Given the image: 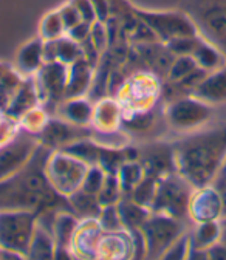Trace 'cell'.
<instances>
[{
	"instance_id": "6da1fadb",
	"label": "cell",
	"mask_w": 226,
	"mask_h": 260,
	"mask_svg": "<svg viewBox=\"0 0 226 260\" xmlns=\"http://www.w3.org/2000/svg\"><path fill=\"white\" fill-rule=\"evenodd\" d=\"M51 149L39 144L26 165L0 181V211H33L38 215L66 202L63 195L56 192L47 177V161Z\"/></svg>"
},
{
	"instance_id": "7a4b0ae2",
	"label": "cell",
	"mask_w": 226,
	"mask_h": 260,
	"mask_svg": "<svg viewBox=\"0 0 226 260\" xmlns=\"http://www.w3.org/2000/svg\"><path fill=\"white\" fill-rule=\"evenodd\" d=\"M172 146L177 172L196 189L209 186L226 162V125L190 134Z\"/></svg>"
},
{
	"instance_id": "3957f363",
	"label": "cell",
	"mask_w": 226,
	"mask_h": 260,
	"mask_svg": "<svg viewBox=\"0 0 226 260\" xmlns=\"http://www.w3.org/2000/svg\"><path fill=\"white\" fill-rule=\"evenodd\" d=\"M181 11L193 22L199 36L226 56V0H183Z\"/></svg>"
},
{
	"instance_id": "277c9868",
	"label": "cell",
	"mask_w": 226,
	"mask_h": 260,
	"mask_svg": "<svg viewBox=\"0 0 226 260\" xmlns=\"http://www.w3.org/2000/svg\"><path fill=\"white\" fill-rule=\"evenodd\" d=\"M193 190L196 187L178 172L159 178L150 211L186 221L189 218V203Z\"/></svg>"
},
{
	"instance_id": "5b68a950",
	"label": "cell",
	"mask_w": 226,
	"mask_h": 260,
	"mask_svg": "<svg viewBox=\"0 0 226 260\" xmlns=\"http://www.w3.org/2000/svg\"><path fill=\"white\" fill-rule=\"evenodd\" d=\"M36 224L38 214L33 211H0V251L26 255Z\"/></svg>"
},
{
	"instance_id": "8992f818",
	"label": "cell",
	"mask_w": 226,
	"mask_h": 260,
	"mask_svg": "<svg viewBox=\"0 0 226 260\" xmlns=\"http://www.w3.org/2000/svg\"><path fill=\"white\" fill-rule=\"evenodd\" d=\"M146 242V258H163L172 243L186 233L184 220L152 212L140 228Z\"/></svg>"
},
{
	"instance_id": "52a82bcc",
	"label": "cell",
	"mask_w": 226,
	"mask_h": 260,
	"mask_svg": "<svg viewBox=\"0 0 226 260\" xmlns=\"http://www.w3.org/2000/svg\"><path fill=\"white\" fill-rule=\"evenodd\" d=\"M88 165L84 161L60 150H53L47 161V177L56 192L63 197H70L81 189L87 175Z\"/></svg>"
},
{
	"instance_id": "ba28073f",
	"label": "cell",
	"mask_w": 226,
	"mask_h": 260,
	"mask_svg": "<svg viewBox=\"0 0 226 260\" xmlns=\"http://www.w3.org/2000/svg\"><path fill=\"white\" fill-rule=\"evenodd\" d=\"M134 14L144 22L156 36V39L163 44H168L178 38L199 36L197 28L189 16L183 11H143L134 8Z\"/></svg>"
},
{
	"instance_id": "9c48e42d",
	"label": "cell",
	"mask_w": 226,
	"mask_h": 260,
	"mask_svg": "<svg viewBox=\"0 0 226 260\" xmlns=\"http://www.w3.org/2000/svg\"><path fill=\"white\" fill-rule=\"evenodd\" d=\"M212 116V106L200 101L199 98L187 94L168 103L165 109V119L171 128L177 132H192L209 121Z\"/></svg>"
},
{
	"instance_id": "30bf717a",
	"label": "cell",
	"mask_w": 226,
	"mask_h": 260,
	"mask_svg": "<svg viewBox=\"0 0 226 260\" xmlns=\"http://www.w3.org/2000/svg\"><path fill=\"white\" fill-rule=\"evenodd\" d=\"M38 134L23 128L0 144V181L20 171L39 146Z\"/></svg>"
},
{
	"instance_id": "8fae6325",
	"label": "cell",
	"mask_w": 226,
	"mask_h": 260,
	"mask_svg": "<svg viewBox=\"0 0 226 260\" xmlns=\"http://www.w3.org/2000/svg\"><path fill=\"white\" fill-rule=\"evenodd\" d=\"M33 78L39 101L45 106H53L57 110V106L66 100L69 65L60 62H45Z\"/></svg>"
},
{
	"instance_id": "7c38bea8",
	"label": "cell",
	"mask_w": 226,
	"mask_h": 260,
	"mask_svg": "<svg viewBox=\"0 0 226 260\" xmlns=\"http://www.w3.org/2000/svg\"><path fill=\"white\" fill-rule=\"evenodd\" d=\"M138 161L144 169V174L159 180L166 175L177 172L175 152L172 143L152 141L138 147Z\"/></svg>"
},
{
	"instance_id": "4fadbf2b",
	"label": "cell",
	"mask_w": 226,
	"mask_h": 260,
	"mask_svg": "<svg viewBox=\"0 0 226 260\" xmlns=\"http://www.w3.org/2000/svg\"><path fill=\"white\" fill-rule=\"evenodd\" d=\"M39 143L51 150H59L75 141L84 140V138H93V132L87 125H78L66 119L51 118L47 119L45 125L38 134Z\"/></svg>"
},
{
	"instance_id": "5bb4252c",
	"label": "cell",
	"mask_w": 226,
	"mask_h": 260,
	"mask_svg": "<svg viewBox=\"0 0 226 260\" xmlns=\"http://www.w3.org/2000/svg\"><path fill=\"white\" fill-rule=\"evenodd\" d=\"M223 217V197L212 184L197 187L189 203V218L196 223L218 220Z\"/></svg>"
},
{
	"instance_id": "9a60e30c",
	"label": "cell",
	"mask_w": 226,
	"mask_h": 260,
	"mask_svg": "<svg viewBox=\"0 0 226 260\" xmlns=\"http://www.w3.org/2000/svg\"><path fill=\"white\" fill-rule=\"evenodd\" d=\"M190 94L212 107L226 103V67L208 73Z\"/></svg>"
},
{
	"instance_id": "2e32d148",
	"label": "cell",
	"mask_w": 226,
	"mask_h": 260,
	"mask_svg": "<svg viewBox=\"0 0 226 260\" xmlns=\"http://www.w3.org/2000/svg\"><path fill=\"white\" fill-rule=\"evenodd\" d=\"M82 57L81 44L70 39L69 36H62L54 41L44 42V63L45 62H60L72 65Z\"/></svg>"
},
{
	"instance_id": "e0dca14e",
	"label": "cell",
	"mask_w": 226,
	"mask_h": 260,
	"mask_svg": "<svg viewBox=\"0 0 226 260\" xmlns=\"http://www.w3.org/2000/svg\"><path fill=\"white\" fill-rule=\"evenodd\" d=\"M38 103H39V96L35 85V78L28 76V79H25L19 85L14 96L11 98L10 106L7 107V115L13 119L23 118L28 112L36 109Z\"/></svg>"
},
{
	"instance_id": "ac0fdd59",
	"label": "cell",
	"mask_w": 226,
	"mask_h": 260,
	"mask_svg": "<svg viewBox=\"0 0 226 260\" xmlns=\"http://www.w3.org/2000/svg\"><path fill=\"white\" fill-rule=\"evenodd\" d=\"M93 70L94 67L84 57L69 65L66 100L67 98H81L90 91V87L93 84Z\"/></svg>"
},
{
	"instance_id": "d6986e66",
	"label": "cell",
	"mask_w": 226,
	"mask_h": 260,
	"mask_svg": "<svg viewBox=\"0 0 226 260\" xmlns=\"http://www.w3.org/2000/svg\"><path fill=\"white\" fill-rule=\"evenodd\" d=\"M78 218L72 211H57L53 220V237L56 251H70L75 233L78 230Z\"/></svg>"
},
{
	"instance_id": "ffe728a7",
	"label": "cell",
	"mask_w": 226,
	"mask_h": 260,
	"mask_svg": "<svg viewBox=\"0 0 226 260\" xmlns=\"http://www.w3.org/2000/svg\"><path fill=\"white\" fill-rule=\"evenodd\" d=\"M57 112L62 119L70 121L78 125H87L93 121V106L90 100L81 98H67L57 106Z\"/></svg>"
},
{
	"instance_id": "44dd1931",
	"label": "cell",
	"mask_w": 226,
	"mask_h": 260,
	"mask_svg": "<svg viewBox=\"0 0 226 260\" xmlns=\"http://www.w3.org/2000/svg\"><path fill=\"white\" fill-rule=\"evenodd\" d=\"M44 39H33L25 44L17 53V69L26 76H33L44 65Z\"/></svg>"
},
{
	"instance_id": "7402d4cb",
	"label": "cell",
	"mask_w": 226,
	"mask_h": 260,
	"mask_svg": "<svg viewBox=\"0 0 226 260\" xmlns=\"http://www.w3.org/2000/svg\"><path fill=\"white\" fill-rule=\"evenodd\" d=\"M116 208L122 221V228L127 233L140 230L143 223L147 220V217L152 214L149 208L135 203L131 197H121V200L116 203Z\"/></svg>"
},
{
	"instance_id": "603a6c76",
	"label": "cell",
	"mask_w": 226,
	"mask_h": 260,
	"mask_svg": "<svg viewBox=\"0 0 226 260\" xmlns=\"http://www.w3.org/2000/svg\"><path fill=\"white\" fill-rule=\"evenodd\" d=\"M67 199H69L73 214L82 220H96L103 211V206L98 197H96L94 193L85 192L82 189H78Z\"/></svg>"
},
{
	"instance_id": "cb8c5ba5",
	"label": "cell",
	"mask_w": 226,
	"mask_h": 260,
	"mask_svg": "<svg viewBox=\"0 0 226 260\" xmlns=\"http://www.w3.org/2000/svg\"><path fill=\"white\" fill-rule=\"evenodd\" d=\"M122 107L112 100H101L93 112V121L100 132H112L121 125Z\"/></svg>"
},
{
	"instance_id": "d4e9b609",
	"label": "cell",
	"mask_w": 226,
	"mask_h": 260,
	"mask_svg": "<svg viewBox=\"0 0 226 260\" xmlns=\"http://www.w3.org/2000/svg\"><path fill=\"white\" fill-rule=\"evenodd\" d=\"M54 251H56V245H54L53 231L47 230V228L44 226V223H41L38 220L36 230H35L33 239H31L26 257H31V258H54Z\"/></svg>"
},
{
	"instance_id": "484cf974",
	"label": "cell",
	"mask_w": 226,
	"mask_h": 260,
	"mask_svg": "<svg viewBox=\"0 0 226 260\" xmlns=\"http://www.w3.org/2000/svg\"><path fill=\"white\" fill-rule=\"evenodd\" d=\"M192 57L196 59L197 65L206 72H215L223 67H226V56L212 44L206 42L200 38L196 50L192 53Z\"/></svg>"
},
{
	"instance_id": "4316f807",
	"label": "cell",
	"mask_w": 226,
	"mask_h": 260,
	"mask_svg": "<svg viewBox=\"0 0 226 260\" xmlns=\"http://www.w3.org/2000/svg\"><path fill=\"white\" fill-rule=\"evenodd\" d=\"M220 234H221V224L218 223V220L197 223L193 231L189 233V239H190L189 248L208 251L214 243L220 240Z\"/></svg>"
},
{
	"instance_id": "83f0119b",
	"label": "cell",
	"mask_w": 226,
	"mask_h": 260,
	"mask_svg": "<svg viewBox=\"0 0 226 260\" xmlns=\"http://www.w3.org/2000/svg\"><path fill=\"white\" fill-rule=\"evenodd\" d=\"M60 152H66L81 161H84L88 166H96L100 161V152H101V144L96 143L93 138H84L79 141H75L66 147L59 149Z\"/></svg>"
},
{
	"instance_id": "f1b7e54d",
	"label": "cell",
	"mask_w": 226,
	"mask_h": 260,
	"mask_svg": "<svg viewBox=\"0 0 226 260\" xmlns=\"http://www.w3.org/2000/svg\"><path fill=\"white\" fill-rule=\"evenodd\" d=\"M116 175H118V180L121 184L122 197H127V195H131L134 187L143 180V177L146 174H144L141 162L138 159H135V161H125L124 165L119 168Z\"/></svg>"
},
{
	"instance_id": "f546056e",
	"label": "cell",
	"mask_w": 226,
	"mask_h": 260,
	"mask_svg": "<svg viewBox=\"0 0 226 260\" xmlns=\"http://www.w3.org/2000/svg\"><path fill=\"white\" fill-rule=\"evenodd\" d=\"M156 181L158 180H155L149 175H144L143 180L134 187L131 195H127V197H131L135 203L150 209L153 199H155V192H156Z\"/></svg>"
},
{
	"instance_id": "4dcf8cb0",
	"label": "cell",
	"mask_w": 226,
	"mask_h": 260,
	"mask_svg": "<svg viewBox=\"0 0 226 260\" xmlns=\"http://www.w3.org/2000/svg\"><path fill=\"white\" fill-rule=\"evenodd\" d=\"M98 200L101 203V206H110V205H116L121 197H122V190H121V184L118 180V175L113 174H106L103 187L98 192Z\"/></svg>"
},
{
	"instance_id": "1f68e13d",
	"label": "cell",
	"mask_w": 226,
	"mask_h": 260,
	"mask_svg": "<svg viewBox=\"0 0 226 260\" xmlns=\"http://www.w3.org/2000/svg\"><path fill=\"white\" fill-rule=\"evenodd\" d=\"M66 25L62 22V17H60V13L56 11V13H50L44 20H42V25H41V38L44 41H54V39H59L62 36H66Z\"/></svg>"
},
{
	"instance_id": "d6a6232c",
	"label": "cell",
	"mask_w": 226,
	"mask_h": 260,
	"mask_svg": "<svg viewBox=\"0 0 226 260\" xmlns=\"http://www.w3.org/2000/svg\"><path fill=\"white\" fill-rule=\"evenodd\" d=\"M101 226V230L106 233H118V231H124L122 228V221L118 212L116 205H110V206H104L100 217L96 218Z\"/></svg>"
},
{
	"instance_id": "836d02e7",
	"label": "cell",
	"mask_w": 226,
	"mask_h": 260,
	"mask_svg": "<svg viewBox=\"0 0 226 260\" xmlns=\"http://www.w3.org/2000/svg\"><path fill=\"white\" fill-rule=\"evenodd\" d=\"M197 67L199 65L192 56H177L172 62L171 70H169L168 81H172V82L180 81L184 76H187L189 73H192Z\"/></svg>"
},
{
	"instance_id": "e575fe53",
	"label": "cell",
	"mask_w": 226,
	"mask_h": 260,
	"mask_svg": "<svg viewBox=\"0 0 226 260\" xmlns=\"http://www.w3.org/2000/svg\"><path fill=\"white\" fill-rule=\"evenodd\" d=\"M104 178H106V172L98 165H96V166H90L88 171H87V175H85V178L82 181L81 189L85 190V192L98 195L100 189L103 187Z\"/></svg>"
},
{
	"instance_id": "d590c367",
	"label": "cell",
	"mask_w": 226,
	"mask_h": 260,
	"mask_svg": "<svg viewBox=\"0 0 226 260\" xmlns=\"http://www.w3.org/2000/svg\"><path fill=\"white\" fill-rule=\"evenodd\" d=\"M200 41V36H190V38H178L171 42H168V48L175 56H192L197 44Z\"/></svg>"
},
{
	"instance_id": "8d00e7d4",
	"label": "cell",
	"mask_w": 226,
	"mask_h": 260,
	"mask_svg": "<svg viewBox=\"0 0 226 260\" xmlns=\"http://www.w3.org/2000/svg\"><path fill=\"white\" fill-rule=\"evenodd\" d=\"M189 243H190V239H189V233L186 231L172 243V246L165 252L163 258H187Z\"/></svg>"
},
{
	"instance_id": "74e56055",
	"label": "cell",
	"mask_w": 226,
	"mask_h": 260,
	"mask_svg": "<svg viewBox=\"0 0 226 260\" xmlns=\"http://www.w3.org/2000/svg\"><path fill=\"white\" fill-rule=\"evenodd\" d=\"M90 39H91V42L94 44L96 48H98L101 53H104L106 47L109 45V35H107V28H106L104 22L96 20L94 23H91Z\"/></svg>"
},
{
	"instance_id": "f35d334b",
	"label": "cell",
	"mask_w": 226,
	"mask_h": 260,
	"mask_svg": "<svg viewBox=\"0 0 226 260\" xmlns=\"http://www.w3.org/2000/svg\"><path fill=\"white\" fill-rule=\"evenodd\" d=\"M59 13H60L62 22H63V25H66V29H67V31H69L70 28H73V26H76L78 23L82 22V19H81V16H79L76 7H75L72 2H70L69 5H66V7H62V8L59 10Z\"/></svg>"
},
{
	"instance_id": "ab89813d",
	"label": "cell",
	"mask_w": 226,
	"mask_h": 260,
	"mask_svg": "<svg viewBox=\"0 0 226 260\" xmlns=\"http://www.w3.org/2000/svg\"><path fill=\"white\" fill-rule=\"evenodd\" d=\"M72 4L76 7L81 19L87 23H94L96 20V13L93 10V5H91V0H72Z\"/></svg>"
},
{
	"instance_id": "60d3db41",
	"label": "cell",
	"mask_w": 226,
	"mask_h": 260,
	"mask_svg": "<svg viewBox=\"0 0 226 260\" xmlns=\"http://www.w3.org/2000/svg\"><path fill=\"white\" fill-rule=\"evenodd\" d=\"M90 29H91V23H87V22L82 20L81 23H78L76 26H73V28H70L67 31V36L70 39L76 41L78 44H81V42H84L85 39L90 38Z\"/></svg>"
},
{
	"instance_id": "b9f144b4",
	"label": "cell",
	"mask_w": 226,
	"mask_h": 260,
	"mask_svg": "<svg viewBox=\"0 0 226 260\" xmlns=\"http://www.w3.org/2000/svg\"><path fill=\"white\" fill-rule=\"evenodd\" d=\"M93 10L96 13V19L100 22H107L112 16V10H110V2L109 0H91Z\"/></svg>"
},
{
	"instance_id": "7bdbcfd3",
	"label": "cell",
	"mask_w": 226,
	"mask_h": 260,
	"mask_svg": "<svg viewBox=\"0 0 226 260\" xmlns=\"http://www.w3.org/2000/svg\"><path fill=\"white\" fill-rule=\"evenodd\" d=\"M220 242L226 246V224H221V234H220Z\"/></svg>"
},
{
	"instance_id": "ee69618b",
	"label": "cell",
	"mask_w": 226,
	"mask_h": 260,
	"mask_svg": "<svg viewBox=\"0 0 226 260\" xmlns=\"http://www.w3.org/2000/svg\"><path fill=\"white\" fill-rule=\"evenodd\" d=\"M223 220H224V224H226V218H223Z\"/></svg>"
}]
</instances>
